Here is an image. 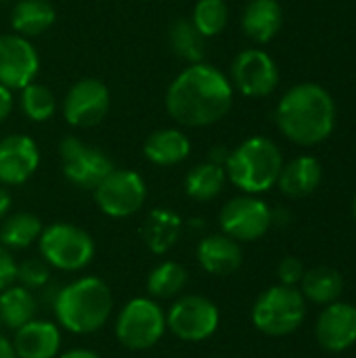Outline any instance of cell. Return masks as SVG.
Instances as JSON below:
<instances>
[{"label": "cell", "mask_w": 356, "mask_h": 358, "mask_svg": "<svg viewBox=\"0 0 356 358\" xmlns=\"http://www.w3.org/2000/svg\"><path fill=\"white\" fill-rule=\"evenodd\" d=\"M277 273H279L281 285H292V287H294L296 283L302 281V277H304V266H302V262H300L298 258L290 256V258H285V260L279 264Z\"/></svg>", "instance_id": "836d02e7"}, {"label": "cell", "mask_w": 356, "mask_h": 358, "mask_svg": "<svg viewBox=\"0 0 356 358\" xmlns=\"http://www.w3.org/2000/svg\"><path fill=\"white\" fill-rule=\"evenodd\" d=\"M283 25V8L277 0H250L241 15L243 34L258 42H271Z\"/></svg>", "instance_id": "44dd1931"}, {"label": "cell", "mask_w": 356, "mask_h": 358, "mask_svg": "<svg viewBox=\"0 0 356 358\" xmlns=\"http://www.w3.org/2000/svg\"><path fill=\"white\" fill-rule=\"evenodd\" d=\"M50 279V266L42 258H27L17 264V281L29 292L42 289Z\"/></svg>", "instance_id": "1f68e13d"}, {"label": "cell", "mask_w": 356, "mask_h": 358, "mask_svg": "<svg viewBox=\"0 0 356 358\" xmlns=\"http://www.w3.org/2000/svg\"><path fill=\"white\" fill-rule=\"evenodd\" d=\"M40 166L38 143L27 134H8L0 141V185L27 182Z\"/></svg>", "instance_id": "9a60e30c"}, {"label": "cell", "mask_w": 356, "mask_h": 358, "mask_svg": "<svg viewBox=\"0 0 356 358\" xmlns=\"http://www.w3.org/2000/svg\"><path fill=\"white\" fill-rule=\"evenodd\" d=\"M109 105V88L97 78H82L65 92L63 117L73 128H92L107 117Z\"/></svg>", "instance_id": "7c38bea8"}, {"label": "cell", "mask_w": 356, "mask_h": 358, "mask_svg": "<svg viewBox=\"0 0 356 358\" xmlns=\"http://www.w3.org/2000/svg\"><path fill=\"white\" fill-rule=\"evenodd\" d=\"M321 178H323V168L319 159L313 155H300L290 164H283L277 185L281 193H285L287 197H306L313 191H317Z\"/></svg>", "instance_id": "7402d4cb"}, {"label": "cell", "mask_w": 356, "mask_h": 358, "mask_svg": "<svg viewBox=\"0 0 356 358\" xmlns=\"http://www.w3.org/2000/svg\"><path fill=\"white\" fill-rule=\"evenodd\" d=\"M21 111L25 113V117H29L31 122H48L55 115L57 109V99L55 92L44 86L38 84L36 80L31 84H27L25 88H21Z\"/></svg>", "instance_id": "4dcf8cb0"}, {"label": "cell", "mask_w": 356, "mask_h": 358, "mask_svg": "<svg viewBox=\"0 0 356 358\" xmlns=\"http://www.w3.org/2000/svg\"><path fill=\"white\" fill-rule=\"evenodd\" d=\"M231 80L210 63L187 65L166 90L168 115L187 128H204L220 122L233 107Z\"/></svg>", "instance_id": "6da1fadb"}, {"label": "cell", "mask_w": 356, "mask_h": 358, "mask_svg": "<svg viewBox=\"0 0 356 358\" xmlns=\"http://www.w3.org/2000/svg\"><path fill=\"white\" fill-rule=\"evenodd\" d=\"M220 325L218 306L197 294L178 296L166 315V327L183 342H204Z\"/></svg>", "instance_id": "9c48e42d"}, {"label": "cell", "mask_w": 356, "mask_h": 358, "mask_svg": "<svg viewBox=\"0 0 356 358\" xmlns=\"http://www.w3.org/2000/svg\"><path fill=\"white\" fill-rule=\"evenodd\" d=\"M220 229L235 241H256L273 224V210L256 195H239L229 199L218 216Z\"/></svg>", "instance_id": "8fae6325"}, {"label": "cell", "mask_w": 356, "mask_h": 358, "mask_svg": "<svg viewBox=\"0 0 356 358\" xmlns=\"http://www.w3.org/2000/svg\"><path fill=\"white\" fill-rule=\"evenodd\" d=\"M317 340L329 352H342L356 342V306L332 302L317 321Z\"/></svg>", "instance_id": "2e32d148"}, {"label": "cell", "mask_w": 356, "mask_h": 358, "mask_svg": "<svg viewBox=\"0 0 356 358\" xmlns=\"http://www.w3.org/2000/svg\"><path fill=\"white\" fill-rule=\"evenodd\" d=\"M17 281V262L8 248L0 243V292L10 287Z\"/></svg>", "instance_id": "d6a6232c"}, {"label": "cell", "mask_w": 356, "mask_h": 358, "mask_svg": "<svg viewBox=\"0 0 356 358\" xmlns=\"http://www.w3.org/2000/svg\"><path fill=\"white\" fill-rule=\"evenodd\" d=\"M197 262L199 266L214 277H229L239 271L243 262V252L239 241L231 239L225 233L208 235L197 243Z\"/></svg>", "instance_id": "e0dca14e"}, {"label": "cell", "mask_w": 356, "mask_h": 358, "mask_svg": "<svg viewBox=\"0 0 356 358\" xmlns=\"http://www.w3.org/2000/svg\"><path fill=\"white\" fill-rule=\"evenodd\" d=\"M180 233H183V218L168 208L151 210L141 229L143 243L155 256L168 254L180 239Z\"/></svg>", "instance_id": "ffe728a7"}, {"label": "cell", "mask_w": 356, "mask_h": 358, "mask_svg": "<svg viewBox=\"0 0 356 358\" xmlns=\"http://www.w3.org/2000/svg\"><path fill=\"white\" fill-rule=\"evenodd\" d=\"M13 348L17 358H55L61 348V331L52 321L31 319L15 331Z\"/></svg>", "instance_id": "ac0fdd59"}, {"label": "cell", "mask_w": 356, "mask_h": 358, "mask_svg": "<svg viewBox=\"0 0 356 358\" xmlns=\"http://www.w3.org/2000/svg\"><path fill=\"white\" fill-rule=\"evenodd\" d=\"M0 358H17L13 342H8L2 334H0Z\"/></svg>", "instance_id": "f35d334b"}, {"label": "cell", "mask_w": 356, "mask_h": 358, "mask_svg": "<svg viewBox=\"0 0 356 358\" xmlns=\"http://www.w3.org/2000/svg\"><path fill=\"white\" fill-rule=\"evenodd\" d=\"M229 149L227 147H214L212 151H210V155H208V162H212V164H218V166H225L227 164V159H229Z\"/></svg>", "instance_id": "d590c367"}, {"label": "cell", "mask_w": 356, "mask_h": 358, "mask_svg": "<svg viewBox=\"0 0 356 358\" xmlns=\"http://www.w3.org/2000/svg\"><path fill=\"white\" fill-rule=\"evenodd\" d=\"M40 57L29 38L19 34L0 36V84L10 90H21L36 80Z\"/></svg>", "instance_id": "5bb4252c"}, {"label": "cell", "mask_w": 356, "mask_h": 358, "mask_svg": "<svg viewBox=\"0 0 356 358\" xmlns=\"http://www.w3.org/2000/svg\"><path fill=\"white\" fill-rule=\"evenodd\" d=\"M61 358H101L94 350H88V348H73V350H67L65 355H61Z\"/></svg>", "instance_id": "74e56055"}, {"label": "cell", "mask_w": 356, "mask_h": 358, "mask_svg": "<svg viewBox=\"0 0 356 358\" xmlns=\"http://www.w3.org/2000/svg\"><path fill=\"white\" fill-rule=\"evenodd\" d=\"M0 2H6V0H0Z\"/></svg>", "instance_id": "60d3db41"}, {"label": "cell", "mask_w": 356, "mask_h": 358, "mask_svg": "<svg viewBox=\"0 0 356 358\" xmlns=\"http://www.w3.org/2000/svg\"><path fill=\"white\" fill-rule=\"evenodd\" d=\"M42 260L63 273H78L86 268L94 258L92 237L69 222H55L44 227L38 239Z\"/></svg>", "instance_id": "5b68a950"}, {"label": "cell", "mask_w": 356, "mask_h": 358, "mask_svg": "<svg viewBox=\"0 0 356 358\" xmlns=\"http://www.w3.org/2000/svg\"><path fill=\"white\" fill-rule=\"evenodd\" d=\"M166 313L153 298H134L120 310L115 336L128 350H149L166 334Z\"/></svg>", "instance_id": "52a82bcc"}, {"label": "cell", "mask_w": 356, "mask_h": 358, "mask_svg": "<svg viewBox=\"0 0 356 358\" xmlns=\"http://www.w3.org/2000/svg\"><path fill=\"white\" fill-rule=\"evenodd\" d=\"M38 302L34 292L23 285H10L0 292V323L6 329H19L31 319H36Z\"/></svg>", "instance_id": "cb8c5ba5"}, {"label": "cell", "mask_w": 356, "mask_h": 358, "mask_svg": "<svg viewBox=\"0 0 356 358\" xmlns=\"http://www.w3.org/2000/svg\"><path fill=\"white\" fill-rule=\"evenodd\" d=\"M57 21L50 0H17L10 10V27L23 38H36L48 31Z\"/></svg>", "instance_id": "603a6c76"}, {"label": "cell", "mask_w": 356, "mask_h": 358, "mask_svg": "<svg viewBox=\"0 0 356 358\" xmlns=\"http://www.w3.org/2000/svg\"><path fill=\"white\" fill-rule=\"evenodd\" d=\"M63 176L78 189L94 191L99 182L115 168L111 157L92 145L82 143L76 136H65L59 145Z\"/></svg>", "instance_id": "30bf717a"}, {"label": "cell", "mask_w": 356, "mask_h": 358, "mask_svg": "<svg viewBox=\"0 0 356 358\" xmlns=\"http://www.w3.org/2000/svg\"><path fill=\"white\" fill-rule=\"evenodd\" d=\"M42 229L40 218L29 212L4 216L0 224V243L8 250H25L40 239Z\"/></svg>", "instance_id": "484cf974"}, {"label": "cell", "mask_w": 356, "mask_h": 358, "mask_svg": "<svg viewBox=\"0 0 356 358\" xmlns=\"http://www.w3.org/2000/svg\"><path fill=\"white\" fill-rule=\"evenodd\" d=\"M97 208L109 218H130L147 201L145 178L128 168H113L92 191Z\"/></svg>", "instance_id": "ba28073f"}, {"label": "cell", "mask_w": 356, "mask_h": 358, "mask_svg": "<svg viewBox=\"0 0 356 358\" xmlns=\"http://www.w3.org/2000/svg\"><path fill=\"white\" fill-rule=\"evenodd\" d=\"M13 105H15V99H13V90L6 88L4 84H0V124L10 115L13 111Z\"/></svg>", "instance_id": "e575fe53"}, {"label": "cell", "mask_w": 356, "mask_h": 358, "mask_svg": "<svg viewBox=\"0 0 356 358\" xmlns=\"http://www.w3.org/2000/svg\"><path fill=\"white\" fill-rule=\"evenodd\" d=\"M275 122L285 138L300 147H313L334 132L336 103L323 86L302 82L281 96Z\"/></svg>", "instance_id": "7a4b0ae2"}, {"label": "cell", "mask_w": 356, "mask_h": 358, "mask_svg": "<svg viewBox=\"0 0 356 358\" xmlns=\"http://www.w3.org/2000/svg\"><path fill=\"white\" fill-rule=\"evenodd\" d=\"M227 182V172L225 166L212 164V162H201L193 166L187 176H185V193L195 199V201H212L216 199Z\"/></svg>", "instance_id": "d4e9b609"}, {"label": "cell", "mask_w": 356, "mask_h": 358, "mask_svg": "<svg viewBox=\"0 0 356 358\" xmlns=\"http://www.w3.org/2000/svg\"><path fill=\"white\" fill-rule=\"evenodd\" d=\"M168 42L172 52L185 63H201L206 55V38L195 29L191 19H176L168 29Z\"/></svg>", "instance_id": "83f0119b"}, {"label": "cell", "mask_w": 356, "mask_h": 358, "mask_svg": "<svg viewBox=\"0 0 356 358\" xmlns=\"http://www.w3.org/2000/svg\"><path fill=\"white\" fill-rule=\"evenodd\" d=\"M344 279L336 268L317 266L302 277V296L315 304H332L342 296Z\"/></svg>", "instance_id": "4316f807"}, {"label": "cell", "mask_w": 356, "mask_h": 358, "mask_svg": "<svg viewBox=\"0 0 356 358\" xmlns=\"http://www.w3.org/2000/svg\"><path fill=\"white\" fill-rule=\"evenodd\" d=\"M52 310L61 327L78 336H88L99 331L111 317L113 296L103 279L80 277L57 292Z\"/></svg>", "instance_id": "3957f363"}, {"label": "cell", "mask_w": 356, "mask_h": 358, "mask_svg": "<svg viewBox=\"0 0 356 358\" xmlns=\"http://www.w3.org/2000/svg\"><path fill=\"white\" fill-rule=\"evenodd\" d=\"M143 155L147 162L162 168L178 166L191 155V141L178 128H159L145 138Z\"/></svg>", "instance_id": "d6986e66"}, {"label": "cell", "mask_w": 356, "mask_h": 358, "mask_svg": "<svg viewBox=\"0 0 356 358\" xmlns=\"http://www.w3.org/2000/svg\"><path fill=\"white\" fill-rule=\"evenodd\" d=\"M231 84L243 96H269L279 84V69L273 57L258 48L241 50L231 65Z\"/></svg>", "instance_id": "4fadbf2b"}, {"label": "cell", "mask_w": 356, "mask_h": 358, "mask_svg": "<svg viewBox=\"0 0 356 358\" xmlns=\"http://www.w3.org/2000/svg\"><path fill=\"white\" fill-rule=\"evenodd\" d=\"M355 218H356V197H355Z\"/></svg>", "instance_id": "ab89813d"}, {"label": "cell", "mask_w": 356, "mask_h": 358, "mask_svg": "<svg viewBox=\"0 0 356 358\" xmlns=\"http://www.w3.org/2000/svg\"><path fill=\"white\" fill-rule=\"evenodd\" d=\"M306 317V302L302 292L292 285H275L266 289L252 308L254 325L273 338L294 334Z\"/></svg>", "instance_id": "8992f818"}, {"label": "cell", "mask_w": 356, "mask_h": 358, "mask_svg": "<svg viewBox=\"0 0 356 358\" xmlns=\"http://www.w3.org/2000/svg\"><path fill=\"white\" fill-rule=\"evenodd\" d=\"M189 275L187 268L178 262H162L157 264L149 277H147V292L151 298H162V300H170V298H178L185 287H187Z\"/></svg>", "instance_id": "f1b7e54d"}, {"label": "cell", "mask_w": 356, "mask_h": 358, "mask_svg": "<svg viewBox=\"0 0 356 358\" xmlns=\"http://www.w3.org/2000/svg\"><path fill=\"white\" fill-rule=\"evenodd\" d=\"M10 210V193L6 191L4 185H0V220L8 214Z\"/></svg>", "instance_id": "8d00e7d4"}, {"label": "cell", "mask_w": 356, "mask_h": 358, "mask_svg": "<svg viewBox=\"0 0 356 358\" xmlns=\"http://www.w3.org/2000/svg\"><path fill=\"white\" fill-rule=\"evenodd\" d=\"M191 23L208 40L225 31L229 23V6L225 0H197L193 6Z\"/></svg>", "instance_id": "f546056e"}, {"label": "cell", "mask_w": 356, "mask_h": 358, "mask_svg": "<svg viewBox=\"0 0 356 358\" xmlns=\"http://www.w3.org/2000/svg\"><path fill=\"white\" fill-rule=\"evenodd\" d=\"M283 168L279 147L266 136H252L229 153L225 164L227 180L248 195H258L277 185Z\"/></svg>", "instance_id": "277c9868"}]
</instances>
